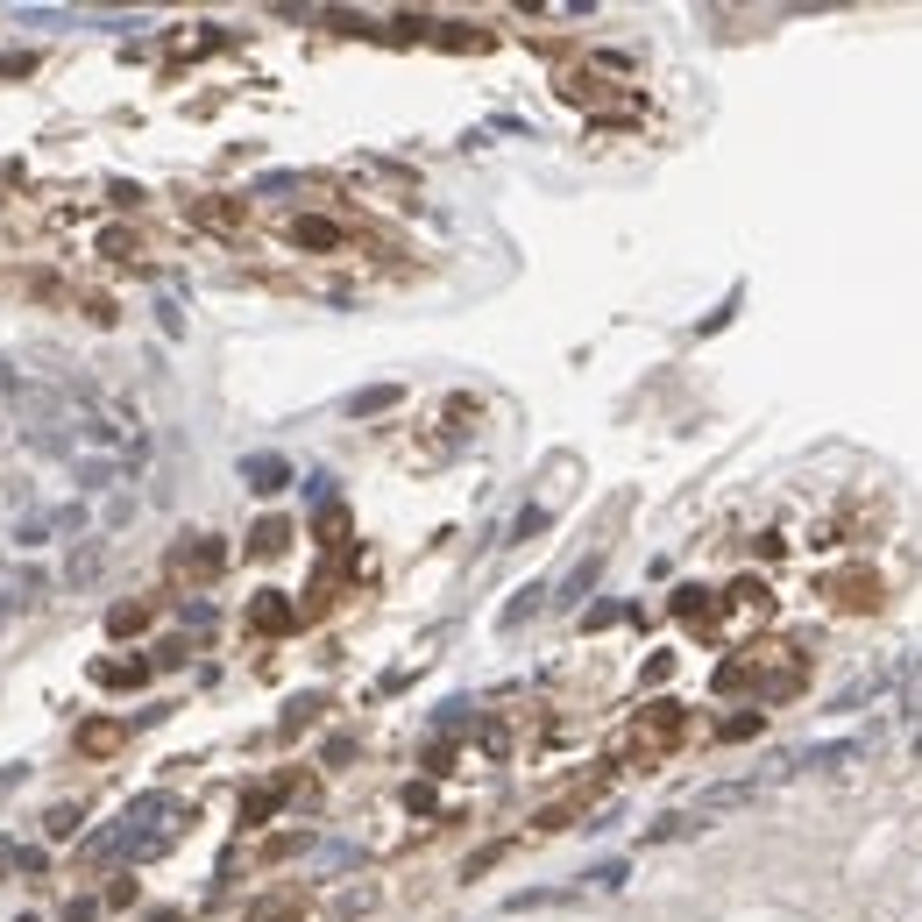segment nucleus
<instances>
[{"label":"nucleus","mask_w":922,"mask_h":922,"mask_svg":"<svg viewBox=\"0 0 922 922\" xmlns=\"http://www.w3.org/2000/svg\"><path fill=\"white\" fill-rule=\"evenodd\" d=\"M227 568V547L206 540V532H185V540L171 547V582H213Z\"/></svg>","instance_id":"1"},{"label":"nucleus","mask_w":922,"mask_h":922,"mask_svg":"<svg viewBox=\"0 0 922 922\" xmlns=\"http://www.w3.org/2000/svg\"><path fill=\"white\" fill-rule=\"evenodd\" d=\"M71 483H79V497L121 490V483H128V461H121V454H71Z\"/></svg>","instance_id":"2"},{"label":"nucleus","mask_w":922,"mask_h":922,"mask_svg":"<svg viewBox=\"0 0 922 922\" xmlns=\"http://www.w3.org/2000/svg\"><path fill=\"white\" fill-rule=\"evenodd\" d=\"M242 483H249L256 497H277V490L291 483V461H284V454H242Z\"/></svg>","instance_id":"3"},{"label":"nucleus","mask_w":922,"mask_h":922,"mask_svg":"<svg viewBox=\"0 0 922 922\" xmlns=\"http://www.w3.org/2000/svg\"><path fill=\"white\" fill-rule=\"evenodd\" d=\"M596 575H603V547H596V554H582V561L561 575V589H554V610H582V596L596 589Z\"/></svg>","instance_id":"4"},{"label":"nucleus","mask_w":922,"mask_h":922,"mask_svg":"<svg viewBox=\"0 0 922 922\" xmlns=\"http://www.w3.org/2000/svg\"><path fill=\"white\" fill-rule=\"evenodd\" d=\"M43 589H50V582H43L36 568H0V610H36Z\"/></svg>","instance_id":"5"},{"label":"nucleus","mask_w":922,"mask_h":922,"mask_svg":"<svg viewBox=\"0 0 922 922\" xmlns=\"http://www.w3.org/2000/svg\"><path fill=\"white\" fill-rule=\"evenodd\" d=\"M866 745L859 738H837V745H809V752H795L781 774H823V766H844V759H859Z\"/></svg>","instance_id":"6"},{"label":"nucleus","mask_w":922,"mask_h":922,"mask_svg":"<svg viewBox=\"0 0 922 922\" xmlns=\"http://www.w3.org/2000/svg\"><path fill=\"white\" fill-rule=\"evenodd\" d=\"M284 235H291L298 249H341V242H348V227H341V220H320V213H298Z\"/></svg>","instance_id":"7"},{"label":"nucleus","mask_w":922,"mask_h":922,"mask_svg":"<svg viewBox=\"0 0 922 922\" xmlns=\"http://www.w3.org/2000/svg\"><path fill=\"white\" fill-rule=\"evenodd\" d=\"M681 724H688V717H681V703H653V710L639 717V745H646V752H653V745L667 752V745L681 738Z\"/></svg>","instance_id":"8"},{"label":"nucleus","mask_w":922,"mask_h":922,"mask_svg":"<svg viewBox=\"0 0 922 922\" xmlns=\"http://www.w3.org/2000/svg\"><path fill=\"white\" fill-rule=\"evenodd\" d=\"M759 788H766V781H724V788H703V795H696V816H724V809H745V802H759Z\"/></svg>","instance_id":"9"},{"label":"nucleus","mask_w":922,"mask_h":922,"mask_svg":"<svg viewBox=\"0 0 922 922\" xmlns=\"http://www.w3.org/2000/svg\"><path fill=\"white\" fill-rule=\"evenodd\" d=\"M121 745H128V724H114V717L79 724V752H86V759H107V752H121Z\"/></svg>","instance_id":"10"},{"label":"nucleus","mask_w":922,"mask_h":922,"mask_svg":"<svg viewBox=\"0 0 922 922\" xmlns=\"http://www.w3.org/2000/svg\"><path fill=\"white\" fill-rule=\"evenodd\" d=\"M100 568H107V547H100V540H79V547H71V561H64V582H71V589H93Z\"/></svg>","instance_id":"11"},{"label":"nucleus","mask_w":922,"mask_h":922,"mask_svg":"<svg viewBox=\"0 0 922 922\" xmlns=\"http://www.w3.org/2000/svg\"><path fill=\"white\" fill-rule=\"evenodd\" d=\"M93 532V511H86V497H71V504H50V540H71L79 547Z\"/></svg>","instance_id":"12"},{"label":"nucleus","mask_w":922,"mask_h":922,"mask_svg":"<svg viewBox=\"0 0 922 922\" xmlns=\"http://www.w3.org/2000/svg\"><path fill=\"white\" fill-rule=\"evenodd\" d=\"M547 603H554V589H547V582H525V589H518V596L504 603V618H497V625H504V632H518L525 618H540Z\"/></svg>","instance_id":"13"},{"label":"nucleus","mask_w":922,"mask_h":922,"mask_svg":"<svg viewBox=\"0 0 922 922\" xmlns=\"http://www.w3.org/2000/svg\"><path fill=\"white\" fill-rule=\"evenodd\" d=\"M249 625H256V632H291V625H298V610H291L277 589H263V596L249 603Z\"/></svg>","instance_id":"14"},{"label":"nucleus","mask_w":922,"mask_h":922,"mask_svg":"<svg viewBox=\"0 0 922 922\" xmlns=\"http://www.w3.org/2000/svg\"><path fill=\"white\" fill-rule=\"evenodd\" d=\"M398 398H405L398 383H369V391H355V398H348L341 412H348V419H376V412H391Z\"/></svg>","instance_id":"15"},{"label":"nucleus","mask_w":922,"mask_h":922,"mask_svg":"<svg viewBox=\"0 0 922 922\" xmlns=\"http://www.w3.org/2000/svg\"><path fill=\"white\" fill-rule=\"evenodd\" d=\"M199 227H213V235H235V227H242V206H227V199H192L185 206Z\"/></svg>","instance_id":"16"},{"label":"nucleus","mask_w":922,"mask_h":922,"mask_svg":"<svg viewBox=\"0 0 922 922\" xmlns=\"http://www.w3.org/2000/svg\"><path fill=\"white\" fill-rule=\"evenodd\" d=\"M284 547H291V518H256L249 554H256V561H270V554H284Z\"/></svg>","instance_id":"17"},{"label":"nucleus","mask_w":922,"mask_h":922,"mask_svg":"<svg viewBox=\"0 0 922 922\" xmlns=\"http://www.w3.org/2000/svg\"><path fill=\"white\" fill-rule=\"evenodd\" d=\"M362 866V844H313V873H355Z\"/></svg>","instance_id":"18"},{"label":"nucleus","mask_w":922,"mask_h":922,"mask_svg":"<svg viewBox=\"0 0 922 922\" xmlns=\"http://www.w3.org/2000/svg\"><path fill=\"white\" fill-rule=\"evenodd\" d=\"M93 681H100V688H142V681H149V660H100Z\"/></svg>","instance_id":"19"},{"label":"nucleus","mask_w":922,"mask_h":922,"mask_svg":"<svg viewBox=\"0 0 922 922\" xmlns=\"http://www.w3.org/2000/svg\"><path fill=\"white\" fill-rule=\"evenodd\" d=\"M547 525H554V511H547V504H525V511L511 518V532H504V547H525V540H540Z\"/></svg>","instance_id":"20"},{"label":"nucleus","mask_w":922,"mask_h":922,"mask_svg":"<svg viewBox=\"0 0 922 922\" xmlns=\"http://www.w3.org/2000/svg\"><path fill=\"white\" fill-rule=\"evenodd\" d=\"M291 795V781H270V788H256V795H242V823H263V816H277V802Z\"/></svg>","instance_id":"21"},{"label":"nucleus","mask_w":922,"mask_h":922,"mask_svg":"<svg viewBox=\"0 0 922 922\" xmlns=\"http://www.w3.org/2000/svg\"><path fill=\"white\" fill-rule=\"evenodd\" d=\"M142 625H149V603H114V610H107V632H114V639L142 632Z\"/></svg>","instance_id":"22"},{"label":"nucleus","mask_w":922,"mask_h":922,"mask_svg":"<svg viewBox=\"0 0 922 922\" xmlns=\"http://www.w3.org/2000/svg\"><path fill=\"white\" fill-rule=\"evenodd\" d=\"M320 710H327V703H320V696H291V703H284V724H277V731H284V738H291V731H305V724H313V717H320Z\"/></svg>","instance_id":"23"},{"label":"nucleus","mask_w":922,"mask_h":922,"mask_svg":"<svg viewBox=\"0 0 922 922\" xmlns=\"http://www.w3.org/2000/svg\"><path fill=\"white\" fill-rule=\"evenodd\" d=\"M15 547H43L50 540V511H29V518H15V532H8Z\"/></svg>","instance_id":"24"},{"label":"nucleus","mask_w":922,"mask_h":922,"mask_svg":"<svg viewBox=\"0 0 922 922\" xmlns=\"http://www.w3.org/2000/svg\"><path fill=\"white\" fill-rule=\"evenodd\" d=\"M582 880H589V887H603V894H618V887L632 880V866H625V859H603V866H589Z\"/></svg>","instance_id":"25"},{"label":"nucleus","mask_w":922,"mask_h":922,"mask_svg":"<svg viewBox=\"0 0 922 922\" xmlns=\"http://www.w3.org/2000/svg\"><path fill=\"white\" fill-rule=\"evenodd\" d=\"M369 908H376V887H348V894L334 901V915H341V922H355V915H369Z\"/></svg>","instance_id":"26"},{"label":"nucleus","mask_w":922,"mask_h":922,"mask_svg":"<svg viewBox=\"0 0 922 922\" xmlns=\"http://www.w3.org/2000/svg\"><path fill=\"white\" fill-rule=\"evenodd\" d=\"M43 830H50V837H79V802H57V809L43 816Z\"/></svg>","instance_id":"27"},{"label":"nucleus","mask_w":922,"mask_h":922,"mask_svg":"<svg viewBox=\"0 0 922 922\" xmlns=\"http://www.w3.org/2000/svg\"><path fill=\"white\" fill-rule=\"evenodd\" d=\"M298 852H313V837H305V830H291V837H270V844H263V859H298Z\"/></svg>","instance_id":"28"},{"label":"nucleus","mask_w":922,"mask_h":922,"mask_svg":"<svg viewBox=\"0 0 922 922\" xmlns=\"http://www.w3.org/2000/svg\"><path fill=\"white\" fill-rule=\"evenodd\" d=\"M696 830V816H660V823H646V844H667V837H688Z\"/></svg>","instance_id":"29"},{"label":"nucleus","mask_w":922,"mask_h":922,"mask_svg":"<svg viewBox=\"0 0 922 922\" xmlns=\"http://www.w3.org/2000/svg\"><path fill=\"white\" fill-rule=\"evenodd\" d=\"M128 518H135V497H128V490H114V497H107V511H100V525H107V532H121Z\"/></svg>","instance_id":"30"},{"label":"nucleus","mask_w":922,"mask_h":922,"mask_svg":"<svg viewBox=\"0 0 922 922\" xmlns=\"http://www.w3.org/2000/svg\"><path fill=\"white\" fill-rule=\"evenodd\" d=\"M298 915H305L298 901H256L249 908V922H298Z\"/></svg>","instance_id":"31"},{"label":"nucleus","mask_w":922,"mask_h":922,"mask_svg":"<svg viewBox=\"0 0 922 922\" xmlns=\"http://www.w3.org/2000/svg\"><path fill=\"white\" fill-rule=\"evenodd\" d=\"M433 731H440V738H454V731H469V703H440V717H433Z\"/></svg>","instance_id":"32"},{"label":"nucleus","mask_w":922,"mask_h":922,"mask_svg":"<svg viewBox=\"0 0 922 922\" xmlns=\"http://www.w3.org/2000/svg\"><path fill=\"white\" fill-rule=\"evenodd\" d=\"M22 391H29V376H22L8 355H0V398H8V405H22Z\"/></svg>","instance_id":"33"},{"label":"nucleus","mask_w":922,"mask_h":922,"mask_svg":"<svg viewBox=\"0 0 922 922\" xmlns=\"http://www.w3.org/2000/svg\"><path fill=\"white\" fill-rule=\"evenodd\" d=\"M710 610V589H674V618H703Z\"/></svg>","instance_id":"34"},{"label":"nucleus","mask_w":922,"mask_h":922,"mask_svg":"<svg viewBox=\"0 0 922 922\" xmlns=\"http://www.w3.org/2000/svg\"><path fill=\"white\" fill-rule=\"evenodd\" d=\"M752 731H759V710H745V717H724V724H717V738H724V745H738V738H752Z\"/></svg>","instance_id":"35"},{"label":"nucleus","mask_w":922,"mask_h":922,"mask_svg":"<svg viewBox=\"0 0 922 922\" xmlns=\"http://www.w3.org/2000/svg\"><path fill=\"white\" fill-rule=\"evenodd\" d=\"M100 908H107V901H93V894H71V901H64V922H100Z\"/></svg>","instance_id":"36"},{"label":"nucleus","mask_w":922,"mask_h":922,"mask_svg":"<svg viewBox=\"0 0 922 922\" xmlns=\"http://www.w3.org/2000/svg\"><path fill=\"white\" fill-rule=\"evenodd\" d=\"M341 532H348V511H341V504H327V511H320V540H327V547H341Z\"/></svg>","instance_id":"37"},{"label":"nucleus","mask_w":922,"mask_h":922,"mask_svg":"<svg viewBox=\"0 0 922 922\" xmlns=\"http://www.w3.org/2000/svg\"><path fill=\"white\" fill-rule=\"evenodd\" d=\"M568 894H554V887H525V894H511V908H561Z\"/></svg>","instance_id":"38"},{"label":"nucleus","mask_w":922,"mask_h":922,"mask_svg":"<svg viewBox=\"0 0 922 922\" xmlns=\"http://www.w3.org/2000/svg\"><path fill=\"white\" fill-rule=\"evenodd\" d=\"M29 71H36L29 50H0V79H29Z\"/></svg>","instance_id":"39"},{"label":"nucleus","mask_w":922,"mask_h":922,"mask_svg":"<svg viewBox=\"0 0 922 922\" xmlns=\"http://www.w3.org/2000/svg\"><path fill=\"white\" fill-rule=\"evenodd\" d=\"M157 327H164V334H171V341H178V334H185V313H178V298H164V305H157Z\"/></svg>","instance_id":"40"},{"label":"nucleus","mask_w":922,"mask_h":922,"mask_svg":"<svg viewBox=\"0 0 922 922\" xmlns=\"http://www.w3.org/2000/svg\"><path fill=\"white\" fill-rule=\"evenodd\" d=\"M305 497H313V504H334V476H327V469L305 476Z\"/></svg>","instance_id":"41"},{"label":"nucleus","mask_w":922,"mask_h":922,"mask_svg":"<svg viewBox=\"0 0 922 922\" xmlns=\"http://www.w3.org/2000/svg\"><path fill=\"white\" fill-rule=\"evenodd\" d=\"M8 873H22V844H15V837H0V880H8Z\"/></svg>","instance_id":"42"},{"label":"nucleus","mask_w":922,"mask_h":922,"mask_svg":"<svg viewBox=\"0 0 922 922\" xmlns=\"http://www.w3.org/2000/svg\"><path fill=\"white\" fill-rule=\"evenodd\" d=\"M405 809H412V816H426V809H433V788H426V781H412V788H405Z\"/></svg>","instance_id":"43"},{"label":"nucleus","mask_w":922,"mask_h":922,"mask_svg":"<svg viewBox=\"0 0 922 922\" xmlns=\"http://www.w3.org/2000/svg\"><path fill=\"white\" fill-rule=\"evenodd\" d=\"M178 618H185V625H213V603H192V596H185V603H178Z\"/></svg>","instance_id":"44"},{"label":"nucleus","mask_w":922,"mask_h":922,"mask_svg":"<svg viewBox=\"0 0 922 922\" xmlns=\"http://www.w3.org/2000/svg\"><path fill=\"white\" fill-rule=\"evenodd\" d=\"M142 922H185V915H178V908H149Z\"/></svg>","instance_id":"45"},{"label":"nucleus","mask_w":922,"mask_h":922,"mask_svg":"<svg viewBox=\"0 0 922 922\" xmlns=\"http://www.w3.org/2000/svg\"><path fill=\"white\" fill-rule=\"evenodd\" d=\"M22 922H43V915H22Z\"/></svg>","instance_id":"46"}]
</instances>
